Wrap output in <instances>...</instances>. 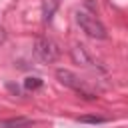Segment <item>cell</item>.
<instances>
[{"label":"cell","mask_w":128,"mask_h":128,"mask_svg":"<svg viewBox=\"0 0 128 128\" xmlns=\"http://www.w3.org/2000/svg\"><path fill=\"white\" fill-rule=\"evenodd\" d=\"M56 78H58V82L60 84H64V86H68V88H72L74 92H78L80 96H84V98H88V100H96L98 96L90 90V86L80 78V76H76L74 72H70V70H64V68H58L56 70Z\"/></svg>","instance_id":"obj_1"},{"label":"cell","mask_w":128,"mask_h":128,"mask_svg":"<svg viewBox=\"0 0 128 128\" xmlns=\"http://www.w3.org/2000/svg\"><path fill=\"white\" fill-rule=\"evenodd\" d=\"M76 22L80 24V28H82L88 36L98 38V40H104V38H106V28H104V24H102L94 14H90V12H86V10H78V12H76Z\"/></svg>","instance_id":"obj_2"},{"label":"cell","mask_w":128,"mask_h":128,"mask_svg":"<svg viewBox=\"0 0 128 128\" xmlns=\"http://www.w3.org/2000/svg\"><path fill=\"white\" fill-rule=\"evenodd\" d=\"M34 54L42 62H54L58 58L60 50H58V46L50 38H36V42H34Z\"/></svg>","instance_id":"obj_3"},{"label":"cell","mask_w":128,"mask_h":128,"mask_svg":"<svg viewBox=\"0 0 128 128\" xmlns=\"http://www.w3.org/2000/svg\"><path fill=\"white\" fill-rule=\"evenodd\" d=\"M72 58L78 62V64H82V66H90V68H96V66H100L88 52H86V46H82V44H76L74 48H72Z\"/></svg>","instance_id":"obj_4"},{"label":"cell","mask_w":128,"mask_h":128,"mask_svg":"<svg viewBox=\"0 0 128 128\" xmlns=\"http://www.w3.org/2000/svg\"><path fill=\"white\" fill-rule=\"evenodd\" d=\"M30 126H32V120L30 118H24V116L8 118V120H2L0 122V128H30Z\"/></svg>","instance_id":"obj_5"},{"label":"cell","mask_w":128,"mask_h":128,"mask_svg":"<svg viewBox=\"0 0 128 128\" xmlns=\"http://www.w3.org/2000/svg\"><path fill=\"white\" fill-rule=\"evenodd\" d=\"M42 78H38V76H28V78H24V88L26 90H38V88H42Z\"/></svg>","instance_id":"obj_6"},{"label":"cell","mask_w":128,"mask_h":128,"mask_svg":"<svg viewBox=\"0 0 128 128\" xmlns=\"http://www.w3.org/2000/svg\"><path fill=\"white\" fill-rule=\"evenodd\" d=\"M78 122H88V124H102V122H106V118H102V116H80V118H78Z\"/></svg>","instance_id":"obj_7"}]
</instances>
